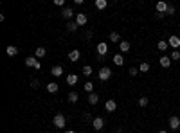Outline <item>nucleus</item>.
<instances>
[{
	"instance_id": "25",
	"label": "nucleus",
	"mask_w": 180,
	"mask_h": 133,
	"mask_svg": "<svg viewBox=\"0 0 180 133\" xmlns=\"http://www.w3.org/2000/svg\"><path fill=\"white\" fill-rule=\"evenodd\" d=\"M106 5H108L106 0H96V7L97 9H106Z\"/></svg>"
},
{
	"instance_id": "30",
	"label": "nucleus",
	"mask_w": 180,
	"mask_h": 133,
	"mask_svg": "<svg viewBox=\"0 0 180 133\" xmlns=\"http://www.w3.org/2000/svg\"><path fill=\"white\" fill-rule=\"evenodd\" d=\"M83 76H87V77H88V76H92V67H88V65H87V67H83Z\"/></svg>"
},
{
	"instance_id": "29",
	"label": "nucleus",
	"mask_w": 180,
	"mask_h": 133,
	"mask_svg": "<svg viewBox=\"0 0 180 133\" xmlns=\"http://www.w3.org/2000/svg\"><path fill=\"white\" fill-rule=\"evenodd\" d=\"M148 70H150V63H146V61H144V63H141L139 72H142V74H144V72H148Z\"/></svg>"
},
{
	"instance_id": "32",
	"label": "nucleus",
	"mask_w": 180,
	"mask_h": 133,
	"mask_svg": "<svg viewBox=\"0 0 180 133\" xmlns=\"http://www.w3.org/2000/svg\"><path fill=\"white\" fill-rule=\"evenodd\" d=\"M128 72H130V76H137V74H139V68H137V67H132Z\"/></svg>"
},
{
	"instance_id": "34",
	"label": "nucleus",
	"mask_w": 180,
	"mask_h": 133,
	"mask_svg": "<svg viewBox=\"0 0 180 133\" xmlns=\"http://www.w3.org/2000/svg\"><path fill=\"white\" fill-rule=\"evenodd\" d=\"M31 86H32V88H38V86H40V83H38V81H36V79H34V81H32V83H31Z\"/></svg>"
},
{
	"instance_id": "37",
	"label": "nucleus",
	"mask_w": 180,
	"mask_h": 133,
	"mask_svg": "<svg viewBox=\"0 0 180 133\" xmlns=\"http://www.w3.org/2000/svg\"><path fill=\"white\" fill-rule=\"evenodd\" d=\"M159 133H168V131H166V130H160V131H159Z\"/></svg>"
},
{
	"instance_id": "5",
	"label": "nucleus",
	"mask_w": 180,
	"mask_h": 133,
	"mask_svg": "<svg viewBox=\"0 0 180 133\" xmlns=\"http://www.w3.org/2000/svg\"><path fill=\"white\" fill-rule=\"evenodd\" d=\"M178 128H180V117L171 115L169 117V130H178Z\"/></svg>"
},
{
	"instance_id": "16",
	"label": "nucleus",
	"mask_w": 180,
	"mask_h": 133,
	"mask_svg": "<svg viewBox=\"0 0 180 133\" xmlns=\"http://www.w3.org/2000/svg\"><path fill=\"white\" fill-rule=\"evenodd\" d=\"M5 52H7V56H16V54H18V47H14V45H9V47L5 49Z\"/></svg>"
},
{
	"instance_id": "1",
	"label": "nucleus",
	"mask_w": 180,
	"mask_h": 133,
	"mask_svg": "<svg viewBox=\"0 0 180 133\" xmlns=\"http://www.w3.org/2000/svg\"><path fill=\"white\" fill-rule=\"evenodd\" d=\"M52 122H54V126H56V128H59V130H63V128L67 126V119H65V115H63V113H56V115H54V119H52Z\"/></svg>"
},
{
	"instance_id": "27",
	"label": "nucleus",
	"mask_w": 180,
	"mask_h": 133,
	"mask_svg": "<svg viewBox=\"0 0 180 133\" xmlns=\"http://www.w3.org/2000/svg\"><path fill=\"white\" fill-rule=\"evenodd\" d=\"M78 99H79L78 92H70L69 94V103H78Z\"/></svg>"
},
{
	"instance_id": "22",
	"label": "nucleus",
	"mask_w": 180,
	"mask_h": 133,
	"mask_svg": "<svg viewBox=\"0 0 180 133\" xmlns=\"http://www.w3.org/2000/svg\"><path fill=\"white\" fill-rule=\"evenodd\" d=\"M119 40H121V36H119V32H115V31H112V32H110V41H112V43H117Z\"/></svg>"
},
{
	"instance_id": "4",
	"label": "nucleus",
	"mask_w": 180,
	"mask_h": 133,
	"mask_svg": "<svg viewBox=\"0 0 180 133\" xmlns=\"http://www.w3.org/2000/svg\"><path fill=\"white\" fill-rule=\"evenodd\" d=\"M159 63H160V67H162V68H169V67H171V63H173V59H171L169 56H160Z\"/></svg>"
},
{
	"instance_id": "18",
	"label": "nucleus",
	"mask_w": 180,
	"mask_h": 133,
	"mask_svg": "<svg viewBox=\"0 0 180 133\" xmlns=\"http://www.w3.org/2000/svg\"><path fill=\"white\" fill-rule=\"evenodd\" d=\"M76 83H78V76H76V74H69V76H67V85L72 86V85H76Z\"/></svg>"
},
{
	"instance_id": "12",
	"label": "nucleus",
	"mask_w": 180,
	"mask_h": 133,
	"mask_svg": "<svg viewBox=\"0 0 180 133\" xmlns=\"http://www.w3.org/2000/svg\"><path fill=\"white\" fill-rule=\"evenodd\" d=\"M61 16H63V18H65V20H70V18H72V16H74V11H72V9H70V7H65V9H63V11H61Z\"/></svg>"
},
{
	"instance_id": "26",
	"label": "nucleus",
	"mask_w": 180,
	"mask_h": 133,
	"mask_svg": "<svg viewBox=\"0 0 180 133\" xmlns=\"http://www.w3.org/2000/svg\"><path fill=\"white\" fill-rule=\"evenodd\" d=\"M67 31H69V32L78 31V23H76V22H69V23H67Z\"/></svg>"
},
{
	"instance_id": "24",
	"label": "nucleus",
	"mask_w": 180,
	"mask_h": 133,
	"mask_svg": "<svg viewBox=\"0 0 180 133\" xmlns=\"http://www.w3.org/2000/svg\"><path fill=\"white\" fill-rule=\"evenodd\" d=\"M83 90L88 92V94H92V90H94V83H92V81H87V83L83 85Z\"/></svg>"
},
{
	"instance_id": "19",
	"label": "nucleus",
	"mask_w": 180,
	"mask_h": 133,
	"mask_svg": "<svg viewBox=\"0 0 180 133\" xmlns=\"http://www.w3.org/2000/svg\"><path fill=\"white\" fill-rule=\"evenodd\" d=\"M58 90H59L58 83H49V85H47V92H50V94H56Z\"/></svg>"
},
{
	"instance_id": "21",
	"label": "nucleus",
	"mask_w": 180,
	"mask_h": 133,
	"mask_svg": "<svg viewBox=\"0 0 180 133\" xmlns=\"http://www.w3.org/2000/svg\"><path fill=\"white\" fill-rule=\"evenodd\" d=\"M97 101H99V97H97V94H94V92H92V94L88 95V103H90L92 106H96V104H97Z\"/></svg>"
},
{
	"instance_id": "3",
	"label": "nucleus",
	"mask_w": 180,
	"mask_h": 133,
	"mask_svg": "<svg viewBox=\"0 0 180 133\" xmlns=\"http://www.w3.org/2000/svg\"><path fill=\"white\" fill-rule=\"evenodd\" d=\"M87 22H88V16H87V14H83V13H78V14H76V23H78V27L87 25Z\"/></svg>"
},
{
	"instance_id": "2",
	"label": "nucleus",
	"mask_w": 180,
	"mask_h": 133,
	"mask_svg": "<svg viewBox=\"0 0 180 133\" xmlns=\"http://www.w3.org/2000/svg\"><path fill=\"white\" fill-rule=\"evenodd\" d=\"M97 76H99V79H101V81H108V79L112 77V70H110L108 67H103V68L99 70V74H97Z\"/></svg>"
},
{
	"instance_id": "10",
	"label": "nucleus",
	"mask_w": 180,
	"mask_h": 133,
	"mask_svg": "<svg viewBox=\"0 0 180 133\" xmlns=\"http://www.w3.org/2000/svg\"><path fill=\"white\" fill-rule=\"evenodd\" d=\"M92 124H94V128L99 131V130H103V126H105V121H103L101 117H96V119H92Z\"/></svg>"
},
{
	"instance_id": "23",
	"label": "nucleus",
	"mask_w": 180,
	"mask_h": 133,
	"mask_svg": "<svg viewBox=\"0 0 180 133\" xmlns=\"http://www.w3.org/2000/svg\"><path fill=\"white\" fill-rule=\"evenodd\" d=\"M45 54H47V50H45L43 47H38V49L34 50V56H36V58H43Z\"/></svg>"
},
{
	"instance_id": "28",
	"label": "nucleus",
	"mask_w": 180,
	"mask_h": 133,
	"mask_svg": "<svg viewBox=\"0 0 180 133\" xmlns=\"http://www.w3.org/2000/svg\"><path fill=\"white\" fill-rule=\"evenodd\" d=\"M137 103H139V106H141V108H144V106H148V103H150V99L142 95V97H139V101H137Z\"/></svg>"
},
{
	"instance_id": "38",
	"label": "nucleus",
	"mask_w": 180,
	"mask_h": 133,
	"mask_svg": "<svg viewBox=\"0 0 180 133\" xmlns=\"http://www.w3.org/2000/svg\"><path fill=\"white\" fill-rule=\"evenodd\" d=\"M65 133H74V131H72V130H67V131H65Z\"/></svg>"
},
{
	"instance_id": "11",
	"label": "nucleus",
	"mask_w": 180,
	"mask_h": 133,
	"mask_svg": "<svg viewBox=\"0 0 180 133\" xmlns=\"http://www.w3.org/2000/svg\"><path fill=\"white\" fill-rule=\"evenodd\" d=\"M50 74H52L54 77H59V76H63V67H59V65L52 67V68H50Z\"/></svg>"
},
{
	"instance_id": "7",
	"label": "nucleus",
	"mask_w": 180,
	"mask_h": 133,
	"mask_svg": "<svg viewBox=\"0 0 180 133\" xmlns=\"http://www.w3.org/2000/svg\"><path fill=\"white\" fill-rule=\"evenodd\" d=\"M105 110H106V112H115V110H117V101L108 99V101L105 103Z\"/></svg>"
},
{
	"instance_id": "35",
	"label": "nucleus",
	"mask_w": 180,
	"mask_h": 133,
	"mask_svg": "<svg viewBox=\"0 0 180 133\" xmlns=\"http://www.w3.org/2000/svg\"><path fill=\"white\" fill-rule=\"evenodd\" d=\"M54 4H56V5H59V7H61V5H63V4H65V2H63V0H54Z\"/></svg>"
},
{
	"instance_id": "36",
	"label": "nucleus",
	"mask_w": 180,
	"mask_h": 133,
	"mask_svg": "<svg viewBox=\"0 0 180 133\" xmlns=\"http://www.w3.org/2000/svg\"><path fill=\"white\" fill-rule=\"evenodd\" d=\"M114 133H123V130H115Z\"/></svg>"
},
{
	"instance_id": "14",
	"label": "nucleus",
	"mask_w": 180,
	"mask_h": 133,
	"mask_svg": "<svg viewBox=\"0 0 180 133\" xmlns=\"http://www.w3.org/2000/svg\"><path fill=\"white\" fill-rule=\"evenodd\" d=\"M130 47H132V45H130V41H126V40H124V41H121V43H119V50H121V54H123V52H128V50H130Z\"/></svg>"
},
{
	"instance_id": "8",
	"label": "nucleus",
	"mask_w": 180,
	"mask_h": 133,
	"mask_svg": "<svg viewBox=\"0 0 180 133\" xmlns=\"http://www.w3.org/2000/svg\"><path fill=\"white\" fill-rule=\"evenodd\" d=\"M168 43H169V47H173L175 50H178V47H180V38H178V36H169Z\"/></svg>"
},
{
	"instance_id": "20",
	"label": "nucleus",
	"mask_w": 180,
	"mask_h": 133,
	"mask_svg": "<svg viewBox=\"0 0 180 133\" xmlns=\"http://www.w3.org/2000/svg\"><path fill=\"white\" fill-rule=\"evenodd\" d=\"M157 47H159V50H162V52H164V50H168V47H169V43H168L166 40H160V41L157 43Z\"/></svg>"
},
{
	"instance_id": "15",
	"label": "nucleus",
	"mask_w": 180,
	"mask_h": 133,
	"mask_svg": "<svg viewBox=\"0 0 180 133\" xmlns=\"http://www.w3.org/2000/svg\"><path fill=\"white\" fill-rule=\"evenodd\" d=\"M79 58H81V52H79V50H70V52H69V59H70V61H78Z\"/></svg>"
},
{
	"instance_id": "17",
	"label": "nucleus",
	"mask_w": 180,
	"mask_h": 133,
	"mask_svg": "<svg viewBox=\"0 0 180 133\" xmlns=\"http://www.w3.org/2000/svg\"><path fill=\"white\" fill-rule=\"evenodd\" d=\"M114 63H115V65H117V67H121V65H123V63H124V58H123V54H121V52H119V54H115V56H114Z\"/></svg>"
},
{
	"instance_id": "33",
	"label": "nucleus",
	"mask_w": 180,
	"mask_h": 133,
	"mask_svg": "<svg viewBox=\"0 0 180 133\" xmlns=\"http://www.w3.org/2000/svg\"><path fill=\"white\" fill-rule=\"evenodd\" d=\"M166 14H169V16H171V14H175V7H173V5H169V7H168V13H166Z\"/></svg>"
},
{
	"instance_id": "6",
	"label": "nucleus",
	"mask_w": 180,
	"mask_h": 133,
	"mask_svg": "<svg viewBox=\"0 0 180 133\" xmlns=\"http://www.w3.org/2000/svg\"><path fill=\"white\" fill-rule=\"evenodd\" d=\"M157 13H160V14H166L168 13V7H169V4L168 2H157Z\"/></svg>"
},
{
	"instance_id": "9",
	"label": "nucleus",
	"mask_w": 180,
	"mask_h": 133,
	"mask_svg": "<svg viewBox=\"0 0 180 133\" xmlns=\"http://www.w3.org/2000/svg\"><path fill=\"white\" fill-rule=\"evenodd\" d=\"M106 52H108V43H105V41L97 43V54H99V56H105Z\"/></svg>"
},
{
	"instance_id": "31",
	"label": "nucleus",
	"mask_w": 180,
	"mask_h": 133,
	"mask_svg": "<svg viewBox=\"0 0 180 133\" xmlns=\"http://www.w3.org/2000/svg\"><path fill=\"white\" fill-rule=\"evenodd\" d=\"M169 58H171L173 61H178V59H180V52H178V50H173V54H171Z\"/></svg>"
},
{
	"instance_id": "13",
	"label": "nucleus",
	"mask_w": 180,
	"mask_h": 133,
	"mask_svg": "<svg viewBox=\"0 0 180 133\" xmlns=\"http://www.w3.org/2000/svg\"><path fill=\"white\" fill-rule=\"evenodd\" d=\"M36 63H38V59H36V56H29V58H25V65H27V67H31V68H34V67H36Z\"/></svg>"
}]
</instances>
